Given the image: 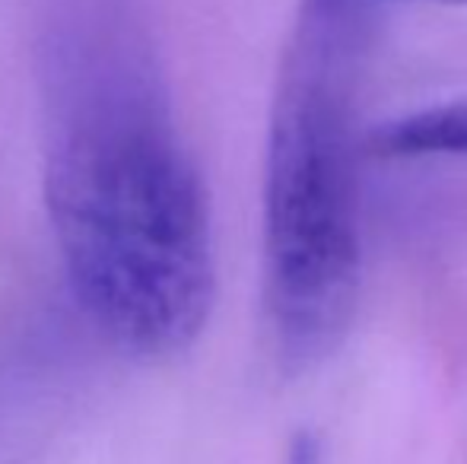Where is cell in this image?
Returning <instances> with one entry per match:
<instances>
[{
    "label": "cell",
    "mask_w": 467,
    "mask_h": 464,
    "mask_svg": "<svg viewBox=\"0 0 467 464\" xmlns=\"http://www.w3.org/2000/svg\"><path fill=\"white\" fill-rule=\"evenodd\" d=\"M372 0H299L283 45L261 185V303L277 363L340 347L363 293L359 83Z\"/></svg>",
    "instance_id": "7a4b0ae2"
},
{
    "label": "cell",
    "mask_w": 467,
    "mask_h": 464,
    "mask_svg": "<svg viewBox=\"0 0 467 464\" xmlns=\"http://www.w3.org/2000/svg\"><path fill=\"white\" fill-rule=\"evenodd\" d=\"M366 150L385 160L467 156V96L391 118L366 134Z\"/></svg>",
    "instance_id": "3957f363"
},
{
    "label": "cell",
    "mask_w": 467,
    "mask_h": 464,
    "mask_svg": "<svg viewBox=\"0 0 467 464\" xmlns=\"http://www.w3.org/2000/svg\"><path fill=\"white\" fill-rule=\"evenodd\" d=\"M286 464H321L318 455V439L312 433H299L289 446V459Z\"/></svg>",
    "instance_id": "277c9868"
},
{
    "label": "cell",
    "mask_w": 467,
    "mask_h": 464,
    "mask_svg": "<svg viewBox=\"0 0 467 464\" xmlns=\"http://www.w3.org/2000/svg\"><path fill=\"white\" fill-rule=\"evenodd\" d=\"M439 4H467V0H439Z\"/></svg>",
    "instance_id": "5b68a950"
},
{
    "label": "cell",
    "mask_w": 467,
    "mask_h": 464,
    "mask_svg": "<svg viewBox=\"0 0 467 464\" xmlns=\"http://www.w3.org/2000/svg\"><path fill=\"white\" fill-rule=\"evenodd\" d=\"M42 198L77 309L128 356L194 347L213 213L143 0H36Z\"/></svg>",
    "instance_id": "6da1fadb"
}]
</instances>
